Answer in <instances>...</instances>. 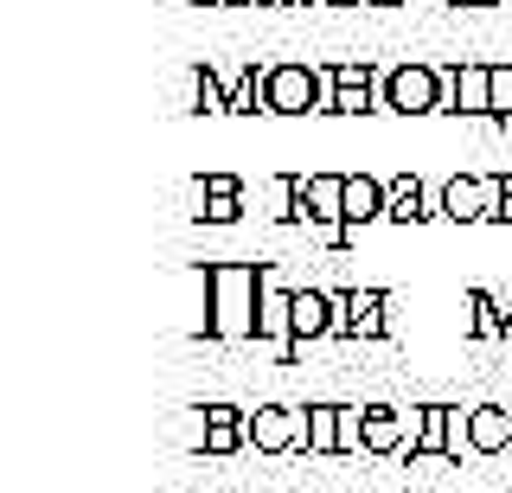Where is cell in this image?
Segmentation results:
<instances>
[{"label": "cell", "instance_id": "1", "mask_svg": "<svg viewBox=\"0 0 512 493\" xmlns=\"http://www.w3.org/2000/svg\"><path fill=\"white\" fill-rule=\"evenodd\" d=\"M205 282H212V333H218V340H244V333H256L263 282H256L244 263H218Z\"/></svg>", "mask_w": 512, "mask_h": 493}, {"label": "cell", "instance_id": "2", "mask_svg": "<svg viewBox=\"0 0 512 493\" xmlns=\"http://www.w3.org/2000/svg\"><path fill=\"white\" fill-rule=\"evenodd\" d=\"M244 442H250V417H244V410H231V404L192 410V449H205V455H237Z\"/></svg>", "mask_w": 512, "mask_h": 493}, {"label": "cell", "instance_id": "3", "mask_svg": "<svg viewBox=\"0 0 512 493\" xmlns=\"http://www.w3.org/2000/svg\"><path fill=\"white\" fill-rule=\"evenodd\" d=\"M301 436H308V410H282V404L250 410V442H256L263 455H288V449H301Z\"/></svg>", "mask_w": 512, "mask_h": 493}, {"label": "cell", "instance_id": "4", "mask_svg": "<svg viewBox=\"0 0 512 493\" xmlns=\"http://www.w3.org/2000/svg\"><path fill=\"white\" fill-rule=\"evenodd\" d=\"M468 449L474 455H506L512 449V410H500V404L468 410Z\"/></svg>", "mask_w": 512, "mask_h": 493}, {"label": "cell", "instance_id": "5", "mask_svg": "<svg viewBox=\"0 0 512 493\" xmlns=\"http://www.w3.org/2000/svg\"><path fill=\"white\" fill-rule=\"evenodd\" d=\"M340 404H308V436H301V449L308 455H340Z\"/></svg>", "mask_w": 512, "mask_h": 493}, {"label": "cell", "instance_id": "6", "mask_svg": "<svg viewBox=\"0 0 512 493\" xmlns=\"http://www.w3.org/2000/svg\"><path fill=\"white\" fill-rule=\"evenodd\" d=\"M346 225H365V218H384V186L365 180V173H352L346 180V205H340Z\"/></svg>", "mask_w": 512, "mask_h": 493}, {"label": "cell", "instance_id": "7", "mask_svg": "<svg viewBox=\"0 0 512 493\" xmlns=\"http://www.w3.org/2000/svg\"><path fill=\"white\" fill-rule=\"evenodd\" d=\"M423 186H416V180H397V186H384V218H404V225H410V218H429L423 212Z\"/></svg>", "mask_w": 512, "mask_h": 493}, {"label": "cell", "instance_id": "8", "mask_svg": "<svg viewBox=\"0 0 512 493\" xmlns=\"http://www.w3.org/2000/svg\"><path fill=\"white\" fill-rule=\"evenodd\" d=\"M333 327V295H295V333H327Z\"/></svg>", "mask_w": 512, "mask_h": 493}]
</instances>
